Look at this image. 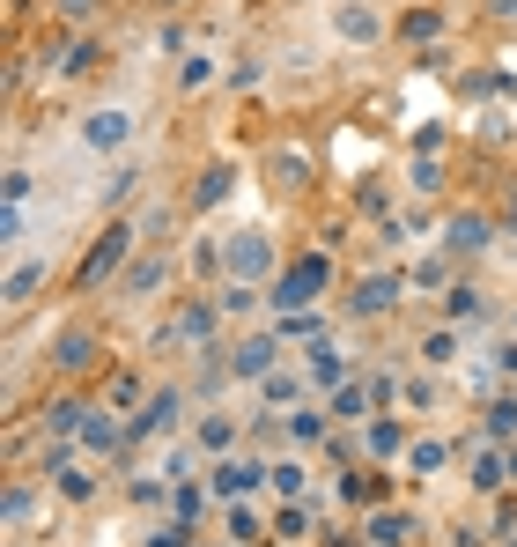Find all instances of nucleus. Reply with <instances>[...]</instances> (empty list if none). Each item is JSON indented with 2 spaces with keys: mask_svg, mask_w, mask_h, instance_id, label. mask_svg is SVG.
<instances>
[{
  "mask_svg": "<svg viewBox=\"0 0 517 547\" xmlns=\"http://www.w3.org/2000/svg\"><path fill=\"white\" fill-rule=\"evenodd\" d=\"M215 348H222V304H215V296L185 304V311L156 333V355H185V363H200V355H215Z\"/></svg>",
  "mask_w": 517,
  "mask_h": 547,
  "instance_id": "obj_1",
  "label": "nucleus"
},
{
  "mask_svg": "<svg viewBox=\"0 0 517 547\" xmlns=\"http://www.w3.org/2000/svg\"><path fill=\"white\" fill-rule=\"evenodd\" d=\"M133 252H141V230H133V222H111V230L89 244V259L74 267V296H89V289H104L111 274H126Z\"/></svg>",
  "mask_w": 517,
  "mask_h": 547,
  "instance_id": "obj_2",
  "label": "nucleus"
},
{
  "mask_svg": "<svg viewBox=\"0 0 517 547\" xmlns=\"http://www.w3.org/2000/svg\"><path fill=\"white\" fill-rule=\"evenodd\" d=\"M325 281H333V259H325V252H303L296 267H281V281H274L266 304H274V311H311L318 296H325Z\"/></svg>",
  "mask_w": 517,
  "mask_h": 547,
  "instance_id": "obj_3",
  "label": "nucleus"
},
{
  "mask_svg": "<svg viewBox=\"0 0 517 547\" xmlns=\"http://www.w3.org/2000/svg\"><path fill=\"white\" fill-rule=\"evenodd\" d=\"M185 407H193V392H185V385H156V392H148V400H141V414H126V422H133V444L178 437Z\"/></svg>",
  "mask_w": 517,
  "mask_h": 547,
  "instance_id": "obj_4",
  "label": "nucleus"
},
{
  "mask_svg": "<svg viewBox=\"0 0 517 547\" xmlns=\"http://www.w3.org/2000/svg\"><path fill=\"white\" fill-rule=\"evenodd\" d=\"M259 481H266V459H252V451H229V459L207 466V488H215L222 503H244Z\"/></svg>",
  "mask_w": 517,
  "mask_h": 547,
  "instance_id": "obj_5",
  "label": "nucleus"
},
{
  "mask_svg": "<svg viewBox=\"0 0 517 547\" xmlns=\"http://www.w3.org/2000/svg\"><path fill=\"white\" fill-rule=\"evenodd\" d=\"M281 333H252V341H237L229 348V385H259L266 370H281Z\"/></svg>",
  "mask_w": 517,
  "mask_h": 547,
  "instance_id": "obj_6",
  "label": "nucleus"
},
{
  "mask_svg": "<svg viewBox=\"0 0 517 547\" xmlns=\"http://www.w3.org/2000/svg\"><path fill=\"white\" fill-rule=\"evenodd\" d=\"M222 274H229V281H252V289H259V281L274 274V237H266V230L229 237V267H222Z\"/></svg>",
  "mask_w": 517,
  "mask_h": 547,
  "instance_id": "obj_7",
  "label": "nucleus"
},
{
  "mask_svg": "<svg viewBox=\"0 0 517 547\" xmlns=\"http://www.w3.org/2000/svg\"><path fill=\"white\" fill-rule=\"evenodd\" d=\"M126 141H133V111L126 104H104V111L82 119V148H89V156H119Z\"/></svg>",
  "mask_w": 517,
  "mask_h": 547,
  "instance_id": "obj_8",
  "label": "nucleus"
},
{
  "mask_svg": "<svg viewBox=\"0 0 517 547\" xmlns=\"http://www.w3.org/2000/svg\"><path fill=\"white\" fill-rule=\"evenodd\" d=\"M303 377H311L318 392H333V385L355 377V355H340V341H311V348H303Z\"/></svg>",
  "mask_w": 517,
  "mask_h": 547,
  "instance_id": "obj_9",
  "label": "nucleus"
},
{
  "mask_svg": "<svg viewBox=\"0 0 517 547\" xmlns=\"http://www.w3.org/2000/svg\"><path fill=\"white\" fill-rule=\"evenodd\" d=\"M399 296H407V274H370V281L348 296V311H355V318H385V311H399Z\"/></svg>",
  "mask_w": 517,
  "mask_h": 547,
  "instance_id": "obj_10",
  "label": "nucleus"
},
{
  "mask_svg": "<svg viewBox=\"0 0 517 547\" xmlns=\"http://www.w3.org/2000/svg\"><path fill=\"white\" fill-rule=\"evenodd\" d=\"M104 355V341H97V326H67L60 341H52V370H67V377H82L89 363Z\"/></svg>",
  "mask_w": 517,
  "mask_h": 547,
  "instance_id": "obj_11",
  "label": "nucleus"
},
{
  "mask_svg": "<svg viewBox=\"0 0 517 547\" xmlns=\"http://www.w3.org/2000/svg\"><path fill=\"white\" fill-rule=\"evenodd\" d=\"M458 451H466V466H473V496H495V488H503L510 481V451H495V444H458Z\"/></svg>",
  "mask_w": 517,
  "mask_h": 547,
  "instance_id": "obj_12",
  "label": "nucleus"
},
{
  "mask_svg": "<svg viewBox=\"0 0 517 547\" xmlns=\"http://www.w3.org/2000/svg\"><path fill=\"white\" fill-rule=\"evenodd\" d=\"M163 281H170V252H141V259L119 274V296H126V304H141V296H156Z\"/></svg>",
  "mask_w": 517,
  "mask_h": 547,
  "instance_id": "obj_13",
  "label": "nucleus"
},
{
  "mask_svg": "<svg viewBox=\"0 0 517 547\" xmlns=\"http://www.w3.org/2000/svg\"><path fill=\"white\" fill-rule=\"evenodd\" d=\"M325 414H333V429H355V422H370V414H377V400H370V385H355V377H348V385L325 392Z\"/></svg>",
  "mask_w": 517,
  "mask_h": 547,
  "instance_id": "obj_14",
  "label": "nucleus"
},
{
  "mask_svg": "<svg viewBox=\"0 0 517 547\" xmlns=\"http://www.w3.org/2000/svg\"><path fill=\"white\" fill-rule=\"evenodd\" d=\"M488 244H495V222H488V215H451V222H444V252H466V259H481Z\"/></svg>",
  "mask_w": 517,
  "mask_h": 547,
  "instance_id": "obj_15",
  "label": "nucleus"
},
{
  "mask_svg": "<svg viewBox=\"0 0 517 547\" xmlns=\"http://www.w3.org/2000/svg\"><path fill=\"white\" fill-rule=\"evenodd\" d=\"M193 444L207 451V459H229V451L244 444V422H229V414L215 407V414H200V422H193Z\"/></svg>",
  "mask_w": 517,
  "mask_h": 547,
  "instance_id": "obj_16",
  "label": "nucleus"
},
{
  "mask_svg": "<svg viewBox=\"0 0 517 547\" xmlns=\"http://www.w3.org/2000/svg\"><path fill=\"white\" fill-rule=\"evenodd\" d=\"M52 281V259H23L15 252V267H8V311H23V304H37V289Z\"/></svg>",
  "mask_w": 517,
  "mask_h": 547,
  "instance_id": "obj_17",
  "label": "nucleus"
},
{
  "mask_svg": "<svg viewBox=\"0 0 517 547\" xmlns=\"http://www.w3.org/2000/svg\"><path fill=\"white\" fill-rule=\"evenodd\" d=\"M444 318H451V326H488V289L451 281V289H444Z\"/></svg>",
  "mask_w": 517,
  "mask_h": 547,
  "instance_id": "obj_18",
  "label": "nucleus"
},
{
  "mask_svg": "<svg viewBox=\"0 0 517 547\" xmlns=\"http://www.w3.org/2000/svg\"><path fill=\"white\" fill-rule=\"evenodd\" d=\"M266 488H274V496H303V488H311V466L296 459V451H281V459H266Z\"/></svg>",
  "mask_w": 517,
  "mask_h": 547,
  "instance_id": "obj_19",
  "label": "nucleus"
},
{
  "mask_svg": "<svg viewBox=\"0 0 517 547\" xmlns=\"http://www.w3.org/2000/svg\"><path fill=\"white\" fill-rule=\"evenodd\" d=\"M370 540H377V547H414V540H421V518H414V511H377V518H370Z\"/></svg>",
  "mask_w": 517,
  "mask_h": 547,
  "instance_id": "obj_20",
  "label": "nucleus"
},
{
  "mask_svg": "<svg viewBox=\"0 0 517 547\" xmlns=\"http://www.w3.org/2000/svg\"><path fill=\"white\" fill-rule=\"evenodd\" d=\"M362 444H370V459H392V451H407V429H399V414H370V422H362Z\"/></svg>",
  "mask_w": 517,
  "mask_h": 547,
  "instance_id": "obj_21",
  "label": "nucleus"
},
{
  "mask_svg": "<svg viewBox=\"0 0 517 547\" xmlns=\"http://www.w3.org/2000/svg\"><path fill=\"white\" fill-rule=\"evenodd\" d=\"M296 400H303V370L281 363V370L259 377V407H296Z\"/></svg>",
  "mask_w": 517,
  "mask_h": 547,
  "instance_id": "obj_22",
  "label": "nucleus"
},
{
  "mask_svg": "<svg viewBox=\"0 0 517 547\" xmlns=\"http://www.w3.org/2000/svg\"><path fill=\"white\" fill-rule=\"evenodd\" d=\"M451 451H458V444H444V437H414V444H407V466H414L421 481H436V474L451 466Z\"/></svg>",
  "mask_w": 517,
  "mask_h": 547,
  "instance_id": "obj_23",
  "label": "nucleus"
},
{
  "mask_svg": "<svg viewBox=\"0 0 517 547\" xmlns=\"http://www.w3.org/2000/svg\"><path fill=\"white\" fill-rule=\"evenodd\" d=\"M458 348H466V326H451V318H444V326H436L429 341H421V363H429V370H444V363H458Z\"/></svg>",
  "mask_w": 517,
  "mask_h": 547,
  "instance_id": "obj_24",
  "label": "nucleus"
},
{
  "mask_svg": "<svg viewBox=\"0 0 517 547\" xmlns=\"http://www.w3.org/2000/svg\"><path fill=\"white\" fill-rule=\"evenodd\" d=\"M274 333L311 348V341H325V318H318V304H311V311H274Z\"/></svg>",
  "mask_w": 517,
  "mask_h": 547,
  "instance_id": "obj_25",
  "label": "nucleus"
},
{
  "mask_svg": "<svg viewBox=\"0 0 517 547\" xmlns=\"http://www.w3.org/2000/svg\"><path fill=\"white\" fill-rule=\"evenodd\" d=\"M281 429H289V444H325V437H333V414H325V400H318V407L289 414V422H281Z\"/></svg>",
  "mask_w": 517,
  "mask_h": 547,
  "instance_id": "obj_26",
  "label": "nucleus"
},
{
  "mask_svg": "<svg viewBox=\"0 0 517 547\" xmlns=\"http://www.w3.org/2000/svg\"><path fill=\"white\" fill-rule=\"evenodd\" d=\"M333 30L348 37V45H377V15L362 8V0H348V8H333Z\"/></svg>",
  "mask_w": 517,
  "mask_h": 547,
  "instance_id": "obj_27",
  "label": "nucleus"
},
{
  "mask_svg": "<svg viewBox=\"0 0 517 547\" xmlns=\"http://www.w3.org/2000/svg\"><path fill=\"white\" fill-rule=\"evenodd\" d=\"M82 422H89L82 400H52L45 407V437H82Z\"/></svg>",
  "mask_w": 517,
  "mask_h": 547,
  "instance_id": "obj_28",
  "label": "nucleus"
},
{
  "mask_svg": "<svg viewBox=\"0 0 517 547\" xmlns=\"http://www.w3.org/2000/svg\"><path fill=\"white\" fill-rule=\"evenodd\" d=\"M215 304H222V318H252L259 311V289H252V281H222Z\"/></svg>",
  "mask_w": 517,
  "mask_h": 547,
  "instance_id": "obj_29",
  "label": "nucleus"
},
{
  "mask_svg": "<svg viewBox=\"0 0 517 547\" xmlns=\"http://www.w3.org/2000/svg\"><path fill=\"white\" fill-rule=\"evenodd\" d=\"M200 503H207V488H200V481H170V511H178L185 525L200 518Z\"/></svg>",
  "mask_w": 517,
  "mask_h": 547,
  "instance_id": "obj_30",
  "label": "nucleus"
},
{
  "mask_svg": "<svg viewBox=\"0 0 517 547\" xmlns=\"http://www.w3.org/2000/svg\"><path fill=\"white\" fill-rule=\"evenodd\" d=\"M311 518H318V511H303V503H281V518H274V540H303V533H311Z\"/></svg>",
  "mask_w": 517,
  "mask_h": 547,
  "instance_id": "obj_31",
  "label": "nucleus"
},
{
  "mask_svg": "<svg viewBox=\"0 0 517 547\" xmlns=\"http://www.w3.org/2000/svg\"><path fill=\"white\" fill-rule=\"evenodd\" d=\"M133 185H141V163H119V171L104 178V207H119V200H133Z\"/></svg>",
  "mask_w": 517,
  "mask_h": 547,
  "instance_id": "obj_32",
  "label": "nucleus"
},
{
  "mask_svg": "<svg viewBox=\"0 0 517 547\" xmlns=\"http://www.w3.org/2000/svg\"><path fill=\"white\" fill-rule=\"evenodd\" d=\"M229 185H237V178H229L222 163H215V171H200V185H193V207H215V200L229 193Z\"/></svg>",
  "mask_w": 517,
  "mask_h": 547,
  "instance_id": "obj_33",
  "label": "nucleus"
},
{
  "mask_svg": "<svg viewBox=\"0 0 517 547\" xmlns=\"http://www.w3.org/2000/svg\"><path fill=\"white\" fill-rule=\"evenodd\" d=\"M407 289H451V259H421L407 274Z\"/></svg>",
  "mask_w": 517,
  "mask_h": 547,
  "instance_id": "obj_34",
  "label": "nucleus"
},
{
  "mask_svg": "<svg viewBox=\"0 0 517 547\" xmlns=\"http://www.w3.org/2000/svg\"><path fill=\"white\" fill-rule=\"evenodd\" d=\"M399 400L429 414V407H436V377H421V370H414V377H399Z\"/></svg>",
  "mask_w": 517,
  "mask_h": 547,
  "instance_id": "obj_35",
  "label": "nucleus"
},
{
  "mask_svg": "<svg viewBox=\"0 0 517 547\" xmlns=\"http://www.w3.org/2000/svg\"><path fill=\"white\" fill-rule=\"evenodd\" d=\"M229 533H237L244 547H252V540H274V533H259V511H252V503H229Z\"/></svg>",
  "mask_w": 517,
  "mask_h": 547,
  "instance_id": "obj_36",
  "label": "nucleus"
},
{
  "mask_svg": "<svg viewBox=\"0 0 517 547\" xmlns=\"http://www.w3.org/2000/svg\"><path fill=\"white\" fill-rule=\"evenodd\" d=\"M495 385H503V370H495V355H488V363H466V392H481V400H495Z\"/></svg>",
  "mask_w": 517,
  "mask_h": 547,
  "instance_id": "obj_37",
  "label": "nucleus"
},
{
  "mask_svg": "<svg viewBox=\"0 0 517 547\" xmlns=\"http://www.w3.org/2000/svg\"><path fill=\"white\" fill-rule=\"evenodd\" d=\"M481 429H488V437H503V444H510V437H517V400H495Z\"/></svg>",
  "mask_w": 517,
  "mask_h": 547,
  "instance_id": "obj_38",
  "label": "nucleus"
},
{
  "mask_svg": "<svg viewBox=\"0 0 517 547\" xmlns=\"http://www.w3.org/2000/svg\"><path fill=\"white\" fill-rule=\"evenodd\" d=\"M30 511H37L30 481H15V488H8V525H15V533H23V525H30Z\"/></svg>",
  "mask_w": 517,
  "mask_h": 547,
  "instance_id": "obj_39",
  "label": "nucleus"
},
{
  "mask_svg": "<svg viewBox=\"0 0 517 547\" xmlns=\"http://www.w3.org/2000/svg\"><path fill=\"white\" fill-rule=\"evenodd\" d=\"M215 82V60H207V52H193V60L178 67V89H207Z\"/></svg>",
  "mask_w": 517,
  "mask_h": 547,
  "instance_id": "obj_40",
  "label": "nucleus"
},
{
  "mask_svg": "<svg viewBox=\"0 0 517 547\" xmlns=\"http://www.w3.org/2000/svg\"><path fill=\"white\" fill-rule=\"evenodd\" d=\"M407 185H414V193H436V185H444V163H436V156H421L414 171H407Z\"/></svg>",
  "mask_w": 517,
  "mask_h": 547,
  "instance_id": "obj_41",
  "label": "nucleus"
},
{
  "mask_svg": "<svg viewBox=\"0 0 517 547\" xmlns=\"http://www.w3.org/2000/svg\"><path fill=\"white\" fill-rule=\"evenodd\" d=\"M274 178H281V185H303V178H311V163H303V156H289V148H281V156H274Z\"/></svg>",
  "mask_w": 517,
  "mask_h": 547,
  "instance_id": "obj_42",
  "label": "nucleus"
},
{
  "mask_svg": "<svg viewBox=\"0 0 517 547\" xmlns=\"http://www.w3.org/2000/svg\"><path fill=\"white\" fill-rule=\"evenodd\" d=\"M97 60H104L97 45H74V52H60V74H89V67H97Z\"/></svg>",
  "mask_w": 517,
  "mask_h": 547,
  "instance_id": "obj_43",
  "label": "nucleus"
},
{
  "mask_svg": "<svg viewBox=\"0 0 517 547\" xmlns=\"http://www.w3.org/2000/svg\"><path fill=\"white\" fill-rule=\"evenodd\" d=\"M60 488H67L74 503H89V496H97V474H60Z\"/></svg>",
  "mask_w": 517,
  "mask_h": 547,
  "instance_id": "obj_44",
  "label": "nucleus"
},
{
  "mask_svg": "<svg viewBox=\"0 0 517 547\" xmlns=\"http://www.w3.org/2000/svg\"><path fill=\"white\" fill-rule=\"evenodd\" d=\"M52 15H67V23H89V15H97V0H52Z\"/></svg>",
  "mask_w": 517,
  "mask_h": 547,
  "instance_id": "obj_45",
  "label": "nucleus"
},
{
  "mask_svg": "<svg viewBox=\"0 0 517 547\" xmlns=\"http://www.w3.org/2000/svg\"><path fill=\"white\" fill-rule=\"evenodd\" d=\"M185 540H193V525H185V518H178V525H163V533H156V540H148V547H185Z\"/></svg>",
  "mask_w": 517,
  "mask_h": 547,
  "instance_id": "obj_46",
  "label": "nucleus"
},
{
  "mask_svg": "<svg viewBox=\"0 0 517 547\" xmlns=\"http://www.w3.org/2000/svg\"><path fill=\"white\" fill-rule=\"evenodd\" d=\"M495 370H503V377H517V341H503V348H495Z\"/></svg>",
  "mask_w": 517,
  "mask_h": 547,
  "instance_id": "obj_47",
  "label": "nucleus"
},
{
  "mask_svg": "<svg viewBox=\"0 0 517 547\" xmlns=\"http://www.w3.org/2000/svg\"><path fill=\"white\" fill-rule=\"evenodd\" d=\"M495 15H503V23H517V0H495Z\"/></svg>",
  "mask_w": 517,
  "mask_h": 547,
  "instance_id": "obj_48",
  "label": "nucleus"
},
{
  "mask_svg": "<svg viewBox=\"0 0 517 547\" xmlns=\"http://www.w3.org/2000/svg\"><path fill=\"white\" fill-rule=\"evenodd\" d=\"M510 481H517V444H510Z\"/></svg>",
  "mask_w": 517,
  "mask_h": 547,
  "instance_id": "obj_49",
  "label": "nucleus"
},
{
  "mask_svg": "<svg viewBox=\"0 0 517 547\" xmlns=\"http://www.w3.org/2000/svg\"><path fill=\"white\" fill-rule=\"evenodd\" d=\"M510 222H517V193H510Z\"/></svg>",
  "mask_w": 517,
  "mask_h": 547,
  "instance_id": "obj_50",
  "label": "nucleus"
}]
</instances>
